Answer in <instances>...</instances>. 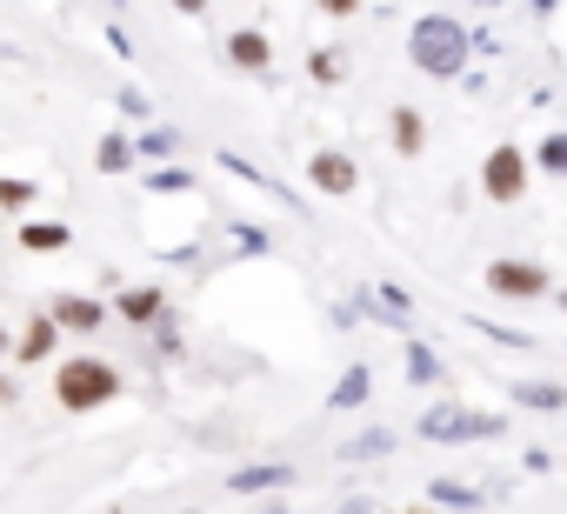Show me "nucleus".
I'll return each mask as SVG.
<instances>
[{
	"label": "nucleus",
	"mask_w": 567,
	"mask_h": 514,
	"mask_svg": "<svg viewBox=\"0 0 567 514\" xmlns=\"http://www.w3.org/2000/svg\"><path fill=\"white\" fill-rule=\"evenodd\" d=\"M408 68L427 81H461L474 68V28L461 14H414L408 28Z\"/></svg>",
	"instance_id": "obj_1"
},
{
	"label": "nucleus",
	"mask_w": 567,
	"mask_h": 514,
	"mask_svg": "<svg viewBox=\"0 0 567 514\" xmlns=\"http://www.w3.org/2000/svg\"><path fill=\"white\" fill-rule=\"evenodd\" d=\"M121 394H127L121 361H107V354H68V361H54V401H61V414H101Z\"/></svg>",
	"instance_id": "obj_2"
},
{
	"label": "nucleus",
	"mask_w": 567,
	"mask_h": 514,
	"mask_svg": "<svg viewBox=\"0 0 567 514\" xmlns=\"http://www.w3.org/2000/svg\"><path fill=\"white\" fill-rule=\"evenodd\" d=\"M507 434H514L507 414L461 408V401H434V408L414 414V441H427V448H494V441H507Z\"/></svg>",
	"instance_id": "obj_3"
},
{
	"label": "nucleus",
	"mask_w": 567,
	"mask_h": 514,
	"mask_svg": "<svg viewBox=\"0 0 567 514\" xmlns=\"http://www.w3.org/2000/svg\"><path fill=\"white\" fill-rule=\"evenodd\" d=\"M481 288L494 295V301H507V308H540V301H554V268L547 261H527V254H501V261H487L481 268Z\"/></svg>",
	"instance_id": "obj_4"
},
{
	"label": "nucleus",
	"mask_w": 567,
	"mask_h": 514,
	"mask_svg": "<svg viewBox=\"0 0 567 514\" xmlns=\"http://www.w3.org/2000/svg\"><path fill=\"white\" fill-rule=\"evenodd\" d=\"M481 201L487 207H520L527 201V187H534V154L520 147V141H494L487 154H481Z\"/></svg>",
	"instance_id": "obj_5"
},
{
	"label": "nucleus",
	"mask_w": 567,
	"mask_h": 514,
	"mask_svg": "<svg viewBox=\"0 0 567 514\" xmlns=\"http://www.w3.org/2000/svg\"><path fill=\"white\" fill-rule=\"evenodd\" d=\"M308 187L328 194V201H354L361 194V161L348 147H315L308 154Z\"/></svg>",
	"instance_id": "obj_6"
},
{
	"label": "nucleus",
	"mask_w": 567,
	"mask_h": 514,
	"mask_svg": "<svg viewBox=\"0 0 567 514\" xmlns=\"http://www.w3.org/2000/svg\"><path fill=\"white\" fill-rule=\"evenodd\" d=\"M114 321H127V328H161V321H174V301H167V288L134 281V288H114Z\"/></svg>",
	"instance_id": "obj_7"
},
{
	"label": "nucleus",
	"mask_w": 567,
	"mask_h": 514,
	"mask_svg": "<svg viewBox=\"0 0 567 514\" xmlns=\"http://www.w3.org/2000/svg\"><path fill=\"white\" fill-rule=\"evenodd\" d=\"M61 341H68V328L54 315H28L21 335H14V368H48L61 354Z\"/></svg>",
	"instance_id": "obj_8"
},
{
	"label": "nucleus",
	"mask_w": 567,
	"mask_h": 514,
	"mask_svg": "<svg viewBox=\"0 0 567 514\" xmlns=\"http://www.w3.org/2000/svg\"><path fill=\"white\" fill-rule=\"evenodd\" d=\"M220 61H227L234 74H254V81H267V74H274V41H267L260 28H234V34L220 41Z\"/></svg>",
	"instance_id": "obj_9"
},
{
	"label": "nucleus",
	"mask_w": 567,
	"mask_h": 514,
	"mask_svg": "<svg viewBox=\"0 0 567 514\" xmlns=\"http://www.w3.org/2000/svg\"><path fill=\"white\" fill-rule=\"evenodd\" d=\"M48 315H54L68 335H101V328L114 321V301H101V295H54Z\"/></svg>",
	"instance_id": "obj_10"
},
{
	"label": "nucleus",
	"mask_w": 567,
	"mask_h": 514,
	"mask_svg": "<svg viewBox=\"0 0 567 514\" xmlns=\"http://www.w3.org/2000/svg\"><path fill=\"white\" fill-rule=\"evenodd\" d=\"M507 401L520 414H567V381H547V374H514L507 381Z\"/></svg>",
	"instance_id": "obj_11"
},
{
	"label": "nucleus",
	"mask_w": 567,
	"mask_h": 514,
	"mask_svg": "<svg viewBox=\"0 0 567 514\" xmlns=\"http://www.w3.org/2000/svg\"><path fill=\"white\" fill-rule=\"evenodd\" d=\"M295 481H301L295 461H247V467L227 474V494H288Z\"/></svg>",
	"instance_id": "obj_12"
},
{
	"label": "nucleus",
	"mask_w": 567,
	"mask_h": 514,
	"mask_svg": "<svg viewBox=\"0 0 567 514\" xmlns=\"http://www.w3.org/2000/svg\"><path fill=\"white\" fill-rule=\"evenodd\" d=\"M388 147H394L401 161H421V154H427V114H421L414 101H394V107H388Z\"/></svg>",
	"instance_id": "obj_13"
},
{
	"label": "nucleus",
	"mask_w": 567,
	"mask_h": 514,
	"mask_svg": "<svg viewBox=\"0 0 567 514\" xmlns=\"http://www.w3.org/2000/svg\"><path fill=\"white\" fill-rule=\"evenodd\" d=\"M368 401H374V368L368 361H348L334 374V388H328V414H361Z\"/></svg>",
	"instance_id": "obj_14"
},
{
	"label": "nucleus",
	"mask_w": 567,
	"mask_h": 514,
	"mask_svg": "<svg viewBox=\"0 0 567 514\" xmlns=\"http://www.w3.org/2000/svg\"><path fill=\"white\" fill-rule=\"evenodd\" d=\"M401 374H408V388H441V381H447V361H441L434 341L408 335V341H401Z\"/></svg>",
	"instance_id": "obj_15"
},
{
	"label": "nucleus",
	"mask_w": 567,
	"mask_h": 514,
	"mask_svg": "<svg viewBox=\"0 0 567 514\" xmlns=\"http://www.w3.org/2000/svg\"><path fill=\"white\" fill-rule=\"evenodd\" d=\"M214 161H220V174H234V181H247V187H260V194H274L280 207H295V214H308V207H301V194H295L288 181H274L267 167H254V161H240V154H227V147H220Z\"/></svg>",
	"instance_id": "obj_16"
},
{
	"label": "nucleus",
	"mask_w": 567,
	"mask_h": 514,
	"mask_svg": "<svg viewBox=\"0 0 567 514\" xmlns=\"http://www.w3.org/2000/svg\"><path fill=\"white\" fill-rule=\"evenodd\" d=\"M14 240H21L28 254H68V247H74V227H68V220H41V214H28V220L14 227Z\"/></svg>",
	"instance_id": "obj_17"
},
{
	"label": "nucleus",
	"mask_w": 567,
	"mask_h": 514,
	"mask_svg": "<svg viewBox=\"0 0 567 514\" xmlns=\"http://www.w3.org/2000/svg\"><path fill=\"white\" fill-rule=\"evenodd\" d=\"M461 328H474L481 341L494 348H514V354H540V335L534 328H514V321H487V315H461Z\"/></svg>",
	"instance_id": "obj_18"
},
{
	"label": "nucleus",
	"mask_w": 567,
	"mask_h": 514,
	"mask_svg": "<svg viewBox=\"0 0 567 514\" xmlns=\"http://www.w3.org/2000/svg\"><path fill=\"white\" fill-rule=\"evenodd\" d=\"M427 507L474 514V507H487V487H474V481H454V474H434V481H427Z\"/></svg>",
	"instance_id": "obj_19"
},
{
	"label": "nucleus",
	"mask_w": 567,
	"mask_h": 514,
	"mask_svg": "<svg viewBox=\"0 0 567 514\" xmlns=\"http://www.w3.org/2000/svg\"><path fill=\"white\" fill-rule=\"evenodd\" d=\"M94 167H101V174H134V167H141L134 134H127V127H107V134L94 141Z\"/></svg>",
	"instance_id": "obj_20"
},
{
	"label": "nucleus",
	"mask_w": 567,
	"mask_h": 514,
	"mask_svg": "<svg viewBox=\"0 0 567 514\" xmlns=\"http://www.w3.org/2000/svg\"><path fill=\"white\" fill-rule=\"evenodd\" d=\"M134 154H141V167H167V161L187 154V141H181L174 127H141V134H134Z\"/></svg>",
	"instance_id": "obj_21"
},
{
	"label": "nucleus",
	"mask_w": 567,
	"mask_h": 514,
	"mask_svg": "<svg viewBox=\"0 0 567 514\" xmlns=\"http://www.w3.org/2000/svg\"><path fill=\"white\" fill-rule=\"evenodd\" d=\"M394 448H401V434H394V428H361V434H348L334 454H341V461H388Z\"/></svg>",
	"instance_id": "obj_22"
},
{
	"label": "nucleus",
	"mask_w": 567,
	"mask_h": 514,
	"mask_svg": "<svg viewBox=\"0 0 567 514\" xmlns=\"http://www.w3.org/2000/svg\"><path fill=\"white\" fill-rule=\"evenodd\" d=\"M527 154H534V174L540 181H567V127H547Z\"/></svg>",
	"instance_id": "obj_23"
},
{
	"label": "nucleus",
	"mask_w": 567,
	"mask_h": 514,
	"mask_svg": "<svg viewBox=\"0 0 567 514\" xmlns=\"http://www.w3.org/2000/svg\"><path fill=\"white\" fill-rule=\"evenodd\" d=\"M41 207V181H28V174H0V214H34Z\"/></svg>",
	"instance_id": "obj_24"
},
{
	"label": "nucleus",
	"mask_w": 567,
	"mask_h": 514,
	"mask_svg": "<svg viewBox=\"0 0 567 514\" xmlns=\"http://www.w3.org/2000/svg\"><path fill=\"white\" fill-rule=\"evenodd\" d=\"M308 81L315 88H341L348 81V48H315L308 54Z\"/></svg>",
	"instance_id": "obj_25"
},
{
	"label": "nucleus",
	"mask_w": 567,
	"mask_h": 514,
	"mask_svg": "<svg viewBox=\"0 0 567 514\" xmlns=\"http://www.w3.org/2000/svg\"><path fill=\"white\" fill-rule=\"evenodd\" d=\"M141 187H147V194H194V167H181V161L147 167V174H141Z\"/></svg>",
	"instance_id": "obj_26"
},
{
	"label": "nucleus",
	"mask_w": 567,
	"mask_h": 514,
	"mask_svg": "<svg viewBox=\"0 0 567 514\" xmlns=\"http://www.w3.org/2000/svg\"><path fill=\"white\" fill-rule=\"evenodd\" d=\"M227 247L234 254H254V261H267V254H274L267 227H254V220H227Z\"/></svg>",
	"instance_id": "obj_27"
},
{
	"label": "nucleus",
	"mask_w": 567,
	"mask_h": 514,
	"mask_svg": "<svg viewBox=\"0 0 567 514\" xmlns=\"http://www.w3.org/2000/svg\"><path fill=\"white\" fill-rule=\"evenodd\" d=\"M114 107H121V121H141V127L154 121V101H147L141 88H121V94H114Z\"/></svg>",
	"instance_id": "obj_28"
},
{
	"label": "nucleus",
	"mask_w": 567,
	"mask_h": 514,
	"mask_svg": "<svg viewBox=\"0 0 567 514\" xmlns=\"http://www.w3.org/2000/svg\"><path fill=\"white\" fill-rule=\"evenodd\" d=\"M554 467H560V454H554V448H540V441H534V448H520V474H554Z\"/></svg>",
	"instance_id": "obj_29"
},
{
	"label": "nucleus",
	"mask_w": 567,
	"mask_h": 514,
	"mask_svg": "<svg viewBox=\"0 0 567 514\" xmlns=\"http://www.w3.org/2000/svg\"><path fill=\"white\" fill-rule=\"evenodd\" d=\"M328 321H334V335H354V328H361L368 315H361L354 301H334V308H328Z\"/></svg>",
	"instance_id": "obj_30"
},
{
	"label": "nucleus",
	"mask_w": 567,
	"mask_h": 514,
	"mask_svg": "<svg viewBox=\"0 0 567 514\" xmlns=\"http://www.w3.org/2000/svg\"><path fill=\"white\" fill-rule=\"evenodd\" d=\"M315 8H321V14H328V21H354V14H361V8H368V0H315Z\"/></svg>",
	"instance_id": "obj_31"
},
{
	"label": "nucleus",
	"mask_w": 567,
	"mask_h": 514,
	"mask_svg": "<svg viewBox=\"0 0 567 514\" xmlns=\"http://www.w3.org/2000/svg\"><path fill=\"white\" fill-rule=\"evenodd\" d=\"M520 8H527V14H534V28H547V21H554V14H560V8H567V0H520Z\"/></svg>",
	"instance_id": "obj_32"
},
{
	"label": "nucleus",
	"mask_w": 567,
	"mask_h": 514,
	"mask_svg": "<svg viewBox=\"0 0 567 514\" xmlns=\"http://www.w3.org/2000/svg\"><path fill=\"white\" fill-rule=\"evenodd\" d=\"M474 54H481V61H501V54H507V41H494L487 28H474Z\"/></svg>",
	"instance_id": "obj_33"
},
{
	"label": "nucleus",
	"mask_w": 567,
	"mask_h": 514,
	"mask_svg": "<svg viewBox=\"0 0 567 514\" xmlns=\"http://www.w3.org/2000/svg\"><path fill=\"white\" fill-rule=\"evenodd\" d=\"M107 48H114L121 61H134V41H127V28H121V21H107Z\"/></svg>",
	"instance_id": "obj_34"
},
{
	"label": "nucleus",
	"mask_w": 567,
	"mask_h": 514,
	"mask_svg": "<svg viewBox=\"0 0 567 514\" xmlns=\"http://www.w3.org/2000/svg\"><path fill=\"white\" fill-rule=\"evenodd\" d=\"M334 514H381V507H374V501H368V494H348V501H341V507H334Z\"/></svg>",
	"instance_id": "obj_35"
},
{
	"label": "nucleus",
	"mask_w": 567,
	"mask_h": 514,
	"mask_svg": "<svg viewBox=\"0 0 567 514\" xmlns=\"http://www.w3.org/2000/svg\"><path fill=\"white\" fill-rule=\"evenodd\" d=\"M14 335H21V328H8V321H0V368L14 361Z\"/></svg>",
	"instance_id": "obj_36"
},
{
	"label": "nucleus",
	"mask_w": 567,
	"mask_h": 514,
	"mask_svg": "<svg viewBox=\"0 0 567 514\" xmlns=\"http://www.w3.org/2000/svg\"><path fill=\"white\" fill-rule=\"evenodd\" d=\"M167 8H174V14H187V21H200V14H207V0H167Z\"/></svg>",
	"instance_id": "obj_37"
},
{
	"label": "nucleus",
	"mask_w": 567,
	"mask_h": 514,
	"mask_svg": "<svg viewBox=\"0 0 567 514\" xmlns=\"http://www.w3.org/2000/svg\"><path fill=\"white\" fill-rule=\"evenodd\" d=\"M467 8H481V14H501V8H507V0H467Z\"/></svg>",
	"instance_id": "obj_38"
},
{
	"label": "nucleus",
	"mask_w": 567,
	"mask_h": 514,
	"mask_svg": "<svg viewBox=\"0 0 567 514\" xmlns=\"http://www.w3.org/2000/svg\"><path fill=\"white\" fill-rule=\"evenodd\" d=\"M260 514H295V507H288V501H267V507H260Z\"/></svg>",
	"instance_id": "obj_39"
},
{
	"label": "nucleus",
	"mask_w": 567,
	"mask_h": 514,
	"mask_svg": "<svg viewBox=\"0 0 567 514\" xmlns=\"http://www.w3.org/2000/svg\"><path fill=\"white\" fill-rule=\"evenodd\" d=\"M554 308H560V315H567V288H554Z\"/></svg>",
	"instance_id": "obj_40"
},
{
	"label": "nucleus",
	"mask_w": 567,
	"mask_h": 514,
	"mask_svg": "<svg viewBox=\"0 0 567 514\" xmlns=\"http://www.w3.org/2000/svg\"><path fill=\"white\" fill-rule=\"evenodd\" d=\"M121 8H127V0H107V14H121Z\"/></svg>",
	"instance_id": "obj_41"
},
{
	"label": "nucleus",
	"mask_w": 567,
	"mask_h": 514,
	"mask_svg": "<svg viewBox=\"0 0 567 514\" xmlns=\"http://www.w3.org/2000/svg\"><path fill=\"white\" fill-rule=\"evenodd\" d=\"M421 514H447V507H421Z\"/></svg>",
	"instance_id": "obj_42"
}]
</instances>
